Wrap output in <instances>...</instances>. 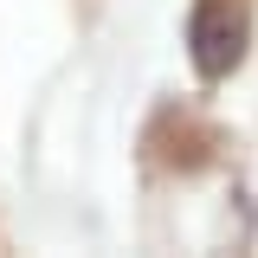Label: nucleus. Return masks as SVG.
I'll return each mask as SVG.
<instances>
[{"mask_svg": "<svg viewBox=\"0 0 258 258\" xmlns=\"http://www.w3.org/2000/svg\"><path fill=\"white\" fill-rule=\"evenodd\" d=\"M245 39H252V13L245 0H194L187 7V58L207 84H220L239 71L245 58Z\"/></svg>", "mask_w": 258, "mask_h": 258, "instance_id": "1", "label": "nucleus"}]
</instances>
